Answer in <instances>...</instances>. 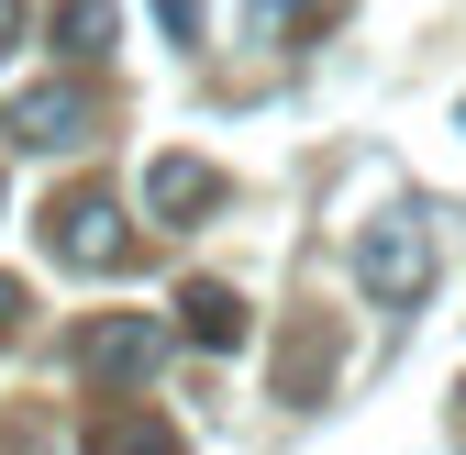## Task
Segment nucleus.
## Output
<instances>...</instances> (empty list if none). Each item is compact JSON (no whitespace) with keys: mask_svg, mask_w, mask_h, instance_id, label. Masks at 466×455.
<instances>
[{"mask_svg":"<svg viewBox=\"0 0 466 455\" xmlns=\"http://www.w3.org/2000/svg\"><path fill=\"white\" fill-rule=\"evenodd\" d=\"M222 200H233V178H222L211 156H156L145 167V211L156 222H211Z\"/></svg>","mask_w":466,"mask_h":455,"instance_id":"39448f33","label":"nucleus"},{"mask_svg":"<svg viewBox=\"0 0 466 455\" xmlns=\"http://www.w3.org/2000/svg\"><path fill=\"white\" fill-rule=\"evenodd\" d=\"M78 455H189V444H178V422H167V411H89Z\"/></svg>","mask_w":466,"mask_h":455,"instance_id":"0eeeda50","label":"nucleus"},{"mask_svg":"<svg viewBox=\"0 0 466 455\" xmlns=\"http://www.w3.org/2000/svg\"><path fill=\"white\" fill-rule=\"evenodd\" d=\"M111 34H123V12H111V0H56V56H67V67H100Z\"/></svg>","mask_w":466,"mask_h":455,"instance_id":"6e6552de","label":"nucleus"},{"mask_svg":"<svg viewBox=\"0 0 466 455\" xmlns=\"http://www.w3.org/2000/svg\"><path fill=\"white\" fill-rule=\"evenodd\" d=\"M89 89L78 78H45V89H23L12 100V145H34V156H67V145H89Z\"/></svg>","mask_w":466,"mask_h":455,"instance_id":"20e7f679","label":"nucleus"},{"mask_svg":"<svg viewBox=\"0 0 466 455\" xmlns=\"http://www.w3.org/2000/svg\"><path fill=\"white\" fill-rule=\"evenodd\" d=\"M23 45V0H0V56H12Z\"/></svg>","mask_w":466,"mask_h":455,"instance_id":"f8f14e48","label":"nucleus"},{"mask_svg":"<svg viewBox=\"0 0 466 455\" xmlns=\"http://www.w3.org/2000/svg\"><path fill=\"white\" fill-rule=\"evenodd\" d=\"M433 256H444V211H422V200H400V211H378L367 234H356V289L378 300V311H411L422 289H433Z\"/></svg>","mask_w":466,"mask_h":455,"instance_id":"f257e3e1","label":"nucleus"},{"mask_svg":"<svg viewBox=\"0 0 466 455\" xmlns=\"http://www.w3.org/2000/svg\"><path fill=\"white\" fill-rule=\"evenodd\" d=\"M45 256L78 267V278L134 267V222H123V200H111V189H56V200H45Z\"/></svg>","mask_w":466,"mask_h":455,"instance_id":"f03ea898","label":"nucleus"},{"mask_svg":"<svg viewBox=\"0 0 466 455\" xmlns=\"http://www.w3.org/2000/svg\"><path fill=\"white\" fill-rule=\"evenodd\" d=\"M178 333H189L200 356H233V345H245V289H222V278H189V289H178Z\"/></svg>","mask_w":466,"mask_h":455,"instance_id":"423d86ee","label":"nucleus"},{"mask_svg":"<svg viewBox=\"0 0 466 455\" xmlns=\"http://www.w3.org/2000/svg\"><path fill=\"white\" fill-rule=\"evenodd\" d=\"M67 367L89 389H123V378H156L167 367V311H100L67 333Z\"/></svg>","mask_w":466,"mask_h":455,"instance_id":"7ed1b4c3","label":"nucleus"},{"mask_svg":"<svg viewBox=\"0 0 466 455\" xmlns=\"http://www.w3.org/2000/svg\"><path fill=\"white\" fill-rule=\"evenodd\" d=\"M200 23H211L200 0H156V34H167V45H200Z\"/></svg>","mask_w":466,"mask_h":455,"instance_id":"9b49d317","label":"nucleus"},{"mask_svg":"<svg viewBox=\"0 0 466 455\" xmlns=\"http://www.w3.org/2000/svg\"><path fill=\"white\" fill-rule=\"evenodd\" d=\"M12 322H23V289H12V278H0V333H12Z\"/></svg>","mask_w":466,"mask_h":455,"instance_id":"ddd939ff","label":"nucleus"},{"mask_svg":"<svg viewBox=\"0 0 466 455\" xmlns=\"http://www.w3.org/2000/svg\"><path fill=\"white\" fill-rule=\"evenodd\" d=\"M322 12H344V0H245V45H300Z\"/></svg>","mask_w":466,"mask_h":455,"instance_id":"9d476101","label":"nucleus"},{"mask_svg":"<svg viewBox=\"0 0 466 455\" xmlns=\"http://www.w3.org/2000/svg\"><path fill=\"white\" fill-rule=\"evenodd\" d=\"M322 367H333V333H322V322H300V333L278 345V400H311Z\"/></svg>","mask_w":466,"mask_h":455,"instance_id":"1a4fd4ad","label":"nucleus"}]
</instances>
